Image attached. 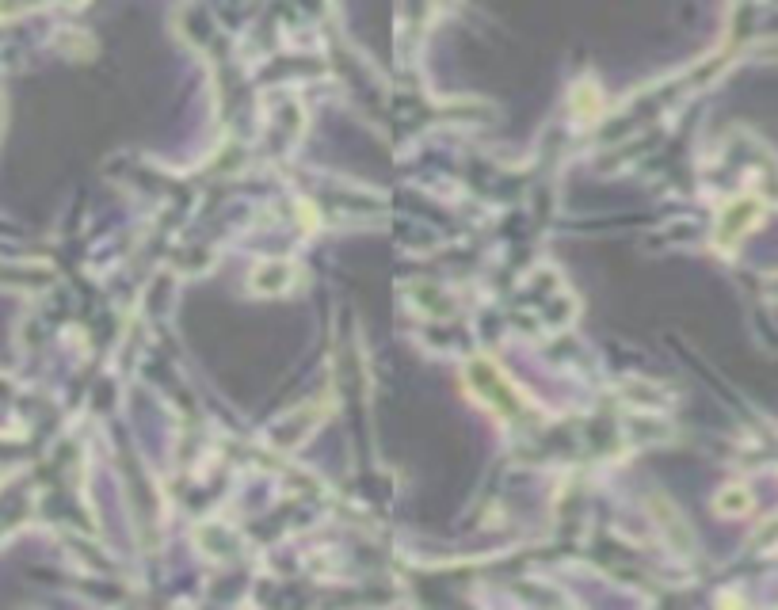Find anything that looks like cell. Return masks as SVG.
I'll return each instance as SVG.
<instances>
[{
    "label": "cell",
    "mask_w": 778,
    "mask_h": 610,
    "mask_svg": "<svg viewBox=\"0 0 778 610\" xmlns=\"http://www.w3.org/2000/svg\"><path fill=\"white\" fill-rule=\"evenodd\" d=\"M759 218H763V203H756V199H737V203L721 214V225H717L721 248H733V241H740Z\"/></svg>",
    "instance_id": "6da1fadb"
}]
</instances>
